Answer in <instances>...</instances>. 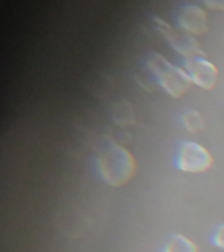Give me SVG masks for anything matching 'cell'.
Here are the masks:
<instances>
[{"mask_svg":"<svg viewBox=\"0 0 224 252\" xmlns=\"http://www.w3.org/2000/svg\"><path fill=\"white\" fill-rule=\"evenodd\" d=\"M202 3L212 11H224V0H202Z\"/></svg>","mask_w":224,"mask_h":252,"instance_id":"8fae6325","label":"cell"},{"mask_svg":"<svg viewBox=\"0 0 224 252\" xmlns=\"http://www.w3.org/2000/svg\"><path fill=\"white\" fill-rule=\"evenodd\" d=\"M145 66L155 79V82L170 97H182L193 86L184 67L173 64L164 55L159 53H151L147 57Z\"/></svg>","mask_w":224,"mask_h":252,"instance_id":"7a4b0ae2","label":"cell"},{"mask_svg":"<svg viewBox=\"0 0 224 252\" xmlns=\"http://www.w3.org/2000/svg\"><path fill=\"white\" fill-rule=\"evenodd\" d=\"M163 252H199V248L188 236L173 234L164 244Z\"/></svg>","mask_w":224,"mask_h":252,"instance_id":"52a82bcc","label":"cell"},{"mask_svg":"<svg viewBox=\"0 0 224 252\" xmlns=\"http://www.w3.org/2000/svg\"><path fill=\"white\" fill-rule=\"evenodd\" d=\"M177 25L181 31L189 34L202 35L207 31V13L203 8L196 4H186L181 8L177 15Z\"/></svg>","mask_w":224,"mask_h":252,"instance_id":"8992f818","label":"cell"},{"mask_svg":"<svg viewBox=\"0 0 224 252\" xmlns=\"http://www.w3.org/2000/svg\"><path fill=\"white\" fill-rule=\"evenodd\" d=\"M180 124L182 126V129L192 134L199 133L204 127L203 117L196 109H188L182 112L180 116Z\"/></svg>","mask_w":224,"mask_h":252,"instance_id":"ba28073f","label":"cell"},{"mask_svg":"<svg viewBox=\"0 0 224 252\" xmlns=\"http://www.w3.org/2000/svg\"><path fill=\"white\" fill-rule=\"evenodd\" d=\"M211 242L215 247L224 251V223L216 227V230L211 236Z\"/></svg>","mask_w":224,"mask_h":252,"instance_id":"30bf717a","label":"cell"},{"mask_svg":"<svg viewBox=\"0 0 224 252\" xmlns=\"http://www.w3.org/2000/svg\"><path fill=\"white\" fill-rule=\"evenodd\" d=\"M135 113H134L133 106L127 101H119L117 104H113V112H112V117L113 121L117 122L118 125L127 126L131 125L135 122L134 118Z\"/></svg>","mask_w":224,"mask_h":252,"instance_id":"9c48e42d","label":"cell"},{"mask_svg":"<svg viewBox=\"0 0 224 252\" xmlns=\"http://www.w3.org/2000/svg\"><path fill=\"white\" fill-rule=\"evenodd\" d=\"M214 164V157L203 145L194 141L182 142L177 150L176 167L185 173H203Z\"/></svg>","mask_w":224,"mask_h":252,"instance_id":"277c9868","label":"cell"},{"mask_svg":"<svg viewBox=\"0 0 224 252\" xmlns=\"http://www.w3.org/2000/svg\"><path fill=\"white\" fill-rule=\"evenodd\" d=\"M94 164L100 177L114 188L127 184L137 171L133 154L108 135L102 137L96 146Z\"/></svg>","mask_w":224,"mask_h":252,"instance_id":"6da1fadb","label":"cell"},{"mask_svg":"<svg viewBox=\"0 0 224 252\" xmlns=\"http://www.w3.org/2000/svg\"><path fill=\"white\" fill-rule=\"evenodd\" d=\"M184 70L192 80L193 86H196L204 91L214 90L219 79L218 67L204 57L184 59Z\"/></svg>","mask_w":224,"mask_h":252,"instance_id":"5b68a950","label":"cell"},{"mask_svg":"<svg viewBox=\"0 0 224 252\" xmlns=\"http://www.w3.org/2000/svg\"><path fill=\"white\" fill-rule=\"evenodd\" d=\"M153 25L164 41L172 47L173 50L177 51L184 59L194 58V57H204L203 49L200 47L199 42L196 41L194 35L189 34L186 32L177 29L169 23H167L160 16H153Z\"/></svg>","mask_w":224,"mask_h":252,"instance_id":"3957f363","label":"cell"}]
</instances>
